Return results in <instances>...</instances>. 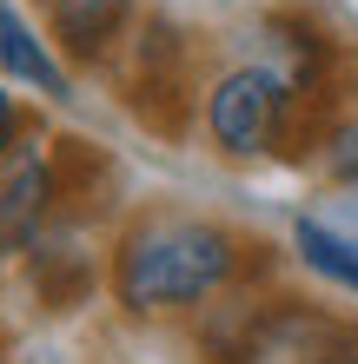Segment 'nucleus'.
Returning a JSON list of instances; mask_svg holds the SVG:
<instances>
[{
  "mask_svg": "<svg viewBox=\"0 0 358 364\" xmlns=\"http://www.w3.org/2000/svg\"><path fill=\"white\" fill-rule=\"evenodd\" d=\"M113 73H120V100L133 106L139 126H153V133H166V139H179L186 126H193L199 80H193V33H186L179 20L146 14Z\"/></svg>",
  "mask_w": 358,
  "mask_h": 364,
  "instance_id": "nucleus-3",
  "label": "nucleus"
},
{
  "mask_svg": "<svg viewBox=\"0 0 358 364\" xmlns=\"http://www.w3.org/2000/svg\"><path fill=\"white\" fill-rule=\"evenodd\" d=\"M319 173L332 192H358V106H345L339 119H332V133L319 139Z\"/></svg>",
  "mask_w": 358,
  "mask_h": 364,
  "instance_id": "nucleus-10",
  "label": "nucleus"
},
{
  "mask_svg": "<svg viewBox=\"0 0 358 364\" xmlns=\"http://www.w3.org/2000/svg\"><path fill=\"white\" fill-rule=\"evenodd\" d=\"M0 80H14L40 106H73L80 80L67 73V60L53 53V40L40 33V20L20 0H0Z\"/></svg>",
  "mask_w": 358,
  "mask_h": 364,
  "instance_id": "nucleus-7",
  "label": "nucleus"
},
{
  "mask_svg": "<svg viewBox=\"0 0 358 364\" xmlns=\"http://www.w3.org/2000/svg\"><path fill=\"white\" fill-rule=\"evenodd\" d=\"M279 272L272 245L199 205H133L107 232V305L133 331H186L206 305Z\"/></svg>",
  "mask_w": 358,
  "mask_h": 364,
  "instance_id": "nucleus-1",
  "label": "nucleus"
},
{
  "mask_svg": "<svg viewBox=\"0 0 358 364\" xmlns=\"http://www.w3.org/2000/svg\"><path fill=\"white\" fill-rule=\"evenodd\" d=\"M40 33L53 40V53L67 60V73H113L133 27L146 20L139 0H33Z\"/></svg>",
  "mask_w": 358,
  "mask_h": 364,
  "instance_id": "nucleus-6",
  "label": "nucleus"
},
{
  "mask_svg": "<svg viewBox=\"0 0 358 364\" xmlns=\"http://www.w3.org/2000/svg\"><path fill=\"white\" fill-rule=\"evenodd\" d=\"M7 364H80V358H73L67 345H20Z\"/></svg>",
  "mask_w": 358,
  "mask_h": 364,
  "instance_id": "nucleus-12",
  "label": "nucleus"
},
{
  "mask_svg": "<svg viewBox=\"0 0 358 364\" xmlns=\"http://www.w3.org/2000/svg\"><path fill=\"white\" fill-rule=\"evenodd\" d=\"M14 291L33 318H80L107 298V239L93 225H53L14 259Z\"/></svg>",
  "mask_w": 358,
  "mask_h": 364,
  "instance_id": "nucleus-4",
  "label": "nucleus"
},
{
  "mask_svg": "<svg viewBox=\"0 0 358 364\" xmlns=\"http://www.w3.org/2000/svg\"><path fill=\"white\" fill-rule=\"evenodd\" d=\"M292 364H358V318L325 305L319 325H312V338L292 351Z\"/></svg>",
  "mask_w": 358,
  "mask_h": 364,
  "instance_id": "nucleus-9",
  "label": "nucleus"
},
{
  "mask_svg": "<svg viewBox=\"0 0 358 364\" xmlns=\"http://www.w3.org/2000/svg\"><path fill=\"white\" fill-rule=\"evenodd\" d=\"M67 225V192H60V153H53V126H40L0 159V245L27 252L40 232Z\"/></svg>",
  "mask_w": 358,
  "mask_h": 364,
  "instance_id": "nucleus-5",
  "label": "nucleus"
},
{
  "mask_svg": "<svg viewBox=\"0 0 358 364\" xmlns=\"http://www.w3.org/2000/svg\"><path fill=\"white\" fill-rule=\"evenodd\" d=\"M285 252H292V265H299L305 278H319L325 291H339L358 305V239H345L332 219H319V212H292V225H285Z\"/></svg>",
  "mask_w": 358,
  "mask_h": 364,
  "instance_id": "nucleus-8",
  "label": "nucleus"
},
{
  "mask_svg": "<svg viewBox=\"0 0 358 364\" xmlns=\"http://www.w3.org/2000/svg\"><path fill=\"white\" fill-rule=\"evenodd\" d=\"M7 285H14V252L0 245V291H7Z\"/></svg>",
  "mask_w": 358,
  "mask_h": 364,
  "instance_id": "nucleus-14",
  "label": "nucleus"
},
{
  "mask_svg": "<svg viewBox=\"0 0 358 364\" xmlns=\"http://www.w3.org/2000/svg\"><path fill=\"white\" fill-rule=\"evenodd\" d=\"M40 126H47V106H40V100H27V93L14 87V80H0V159H7L27 133H40Z\"/></svg>",
  "mask_w": 358,
  "mask_h": 364,
  "instance_id": "nucleus-11",
  "label": "nucleus"
},
{
  "mask_svg": "<svg viewBox=\"0 0 358 364\" xmlns=\"http://www.w3.org/2000/svg\"><path fill=\"white\" fill-rule=\"evenodd\" d=\"M332 106L312 100L272 53L246 47L199 80V139L233 166H265V159H305L319 153V139L332 133Z\"/></svg>",
  "mask_w": 358,
  "mask_h": 364,
  "instance_id": "nucleus-2",
  "label": "nucleus"
},
{
  "mask_svg": "<svg viewBox=\"0 0 358 364\" xmlns=\"http://www.w3.org/2000/svg\"><path fill=\"white\" fill-rule=\"evenodd\" d=\"M14 351H20V331H14V318H7V311H0V364H7Z\"/></svg>",
  "mask_w": 358,
  "mask_h": 364,
  "instance_id": "nucleus-13",
  "label": "nucleus"
}]
</instances>
